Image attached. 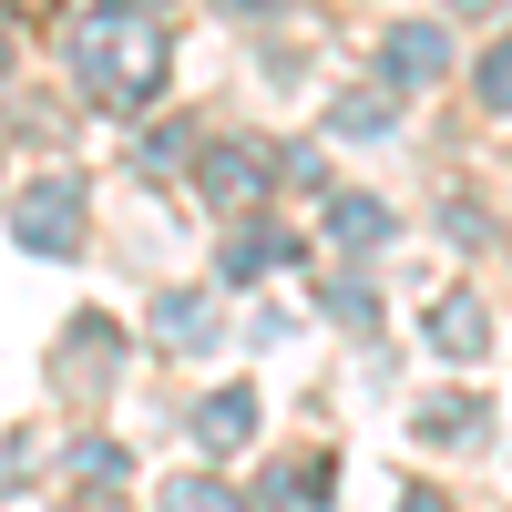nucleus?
Returning <instances> with one entry per match:
<instances>
[{"label": "nucleus", "instance_id": "1", "mask_svg": "<svg viewBox=\"0 0 512 512\" xmlns=\"http://www.w3.org/2000/svg\"><path fill=\"white\" fill-rule=\"evenodd\" d=\"M164 62H175L164 21L154 11H123V0H103V11L72 31V72H82V93H93L103 113H144L164 93Z\"/></svg>", "mask_w": 512, "mask_h": 512}, {"label": "nucleus", "instance_id": "2", "mask_svg": "<svg viewBox=\"0 0 512 512\" xmlns=\"http://www.w3.org/2000/svg\"><path fill=\"white\" fill-rule=\"evenodd\" d=\"M11 236L31 256H72L82 246V175H31L11 195Z\"/></svg>", "mask_w": 512, "mask_h": 512}, {"label": "nucleus", "instance_id": "3", "mask_svg": "<svg viewBox=\"0 0 512 512\" xmlns=\"http://www.w3.org/2000/svg\"><path fill=\"white\" fill-rule=\"evenodd\" d=\"M267 175H277V154L256 144V134H226V144L195 154V195L216 205V216H246V205L267 195Z\"/></svg>", "mask_w": 512, "mask_h": 512}, {"label": "nucleus", "instance_id": "4", "mask_svg": "<svg viewBox=\"0 0 512 512\" xmlns=\"http://www.w3.org/2000/svg\"><path fill=\"white\" fill-rule=\"evenodd\" d=\"M185 441H195L205 461L246 451V441H256V390H205V400L185 410Z\"/></svg>", "mask_w": 512, "mask_h": 512}, {"label": "nucleus", "instance_id": "5", "mask_svg": "<svg viewBox=\"0 0 512 512\" xmlns=\"http://www.w3.org/2000/svg\"><path fill=\"white\" fill-rule=\"evenodd\" d=\"M144 328L164 338V349H185V359H205V349H216V297H205V287H164L154 308H144Z\"/></svg>", "mask_w": 512, "mask_h": 512}, {"label": "nucleus", "instance_id": "6", "mask_svg": "<svg viewBox=\"0 0 512 512\" xmlns=\"http://www.w3.org/2000/svg\"><path fill=\"white\" fill-rule=\"evenodd\" d=\"M451 72V41L431 31V21H400L390 41H379V82H390V93H410V82H441Z\"/></svg>", "mask_w": 512, "mask_h": 512}, {"label": "nucleus", "instance_id": "7", "mask_svg": "<svg viewBox=\"0 0 512 512\" xmlns=\"http://www.w3.org/2000/svg\"><path fill=\"white\" fill-rule=\"evenodd\" d=\"M287 256H297V236H287V226H256V216H246V226L226 236V256H216V277H226V287H246V277L287 267Z\"/></svg>", "mask_w": 512, "mask_h": 512}, {"label": "nucleus", "instance_id": "8", "mask_svg": "<svg viewBox=\"0 0 512 512\" xmlns=\"http://www.w3.org/2000/svg\"><path fill=\"white\" fill-rule=\"evenodd\" d=\"M328 482H338V461L318 451V461H287V472H267V482H256V502H267V512H318Z\"/></svg>", "mask_w": 512, "mask_h": 512}, {"label": "nucleus", "instance_id": "9", "mask_svg": "<svg viewBox=\"0 0 512 512\" xmlns=\"http://www.w3.org/2000/svg\"><path fill=\"white\" fill-rule=\"evenodd\" d=\"M113 349H123L113 318H72V390H82V400L113 390Z\"/></svg>", "mask_w": 512, "mask_h": 512}, {"label": "nucleus", "instance_id": "10", "mask_svg": "<svg viewBox=\"0 0 512 512\" xmlns=\"http://www.w3.org/2000/svg\"><path fill=\"white\" fill-rule=\"evenodd\" d=\"M482 338H492V318H482V297H441V308H431V349L441 359H482Z\"/></svg>", "mask_w": 512, "mask_h": 512}, {"label": "nucleus", "instance_id": "11", "mask_svg": "<svg viewBox=\"0 0 512 512\" xmlns=\"http://www.w3.org/2000/svg\"><path fill=\"white\" fill-rule=\"evenodd\" d=\"M328 236H338V246H390V205L359 195V185H338V195H328Z\"/></svg>", "mask_w": 512, "mask_h": 512}, {"label": "nucleus", "instance_id": "12", "mask_svg": "<svg viewBox=\"0 0 512 512\" xmlns=\"http://www.w3.org/2000/svg\"><path fill=\"white\" fill-rule=\"evenodd\" d=\"M154 512H256V502L236 482H216V472H175V482L154 492Z\"/></svg>", "mask_w": 512, "mask_h": 512}, {"label": "nucleus", "instance_id": "13", "mask_svg": "<svg viewBox=\"0 0 512 512\" xmlns=\"http://www.w3.org/2000/svg\"><path fill=\"white\" fill-rule=\"evenodd\" d=\"M338 134H390V123H400V93H338Z\"/></svg>", "mask_w": 512, "mask_h": 512}, {"label": "nucleus", "instance_id": "14", "mask_svg": "<svg viewBox=\"0 0 512 512\" xmlns=\"http://www.w3.org/2000/svg\"><path fill=\"white\" fill-rule=\"evenodd\" d=\"M420 431H431V441H482L492 420H482V400H431V410H420Z\"/></svg>", "mask_w": 512, "mask_h": 512}, {"label": "nucleus", "instance_id": "15", "mask_svg": "<svg viewBox=\"0 0 512 512\" xmlns=\"http://www.w3.org/2000/svg\"><path fill=\"white\" fill-rule=\"evenodd\" d=\"M328 318H349V328H369V318H379V297H369L359 277H328Z\"/></svg>", "mask_w": 512, "mask_h": 512}, {"label": "nucleus", "instance_id": "16", "mask_svg": "<svg viewBox=\"0 0 512 512\" xmlns=\"http://www.w3.org/2000/svg\"><path fill=\"white\" fill-rule=\"evenodd\" d=\"M472 82H482V103H492V113H512V41H502V52H482Z\"/></svg>", "mask_w": 512, "mask_h": 512}, {"label": "nucleus", "instance_id": "17", "mask_svg": "<svg viewBox=\"0 0 512 512\" xmlns=\"http://www.w3.org/2000/svg\"><path fill=\"white\" fill-rule=\"evenodd\" d=\"M72 472H82V482H123V451H113V441H72Z\"/></svg>", "mask_w": 512, "mask_h": 512}, {"label": "nucleus", "instance_id": "18", "mask_svg": "<svg viewBox=\"0 0 512 512\" xmlns=\"http://www.w3.org/2000/svg\"><path fill=\"white\" fill-rule=\"evenodd\" d=\"M400 512H441V492H431V482H410V492H400Z\"/></svg>", "mask_w": 512, "mask_h": 512}, {"label": "nucleus", "instance_id": "19", "mask_svg": "<svg viewBox=\"0 0 512 512\" xmlns=\"http://www.w3.org/2000/svg\"><path fill=\"white\" fill-rule=\"evenodd\" d=\"M451 11H502V0H451Z\"/></svg>", "mask_w": 512, "mask_h": 512}, {"label": "nucleus", "instance_id": "20", "mask_svg": "<svg viewBox=\"0 0 512 512\" xmlns=\"http://www.w3.org/2000/svg\"><path fill=\"white\" fill-rule=\"evenodd\" d=\"M0 62H11V21H0Z\"/></svg>", "mask_w": 512, "mask_h": 512}, {"label": "nucleus", "instance_id": "21", "mask_svg": "<svg viewBox=\"0 0 512 512\" xmlns=\"http://www.w3.org/2000/svg\"><path fill=\"white\" fill-rule=\"evenodd\" d=\"M123 11H154V0H123Z\"/></svg>", "mask_w": 512, "mask_h": 512}]
</instances>
